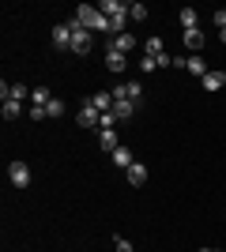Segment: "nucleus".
Instances as JSON below:
<instances>
[{"mask_svg":"<svg viewBox=\"0 0 226 252\" xmlns=\"http://www.w3.org/2000/svg\"><path fill=\"white\" fill-rule=\"evenodd\" d=\"M132 113H136V102H113V117L117 121H129Z\"/></svg>","mask_w":226,"mask_h":252,"instance_id":"nucleus-17","label":"nucleus"},{"mask_svg":"<svg viewBox=\"0 0 226 252\" xmlns=\"http://www.w3.org/2000/svg\"><path fill=\"white\" fill-rule=\"evenodd\" d=\"M129 15L132 19H147L151 11H147V4H129Z\"/></svg>","mask_w":226,"mask_h":252,"instance_id":"nucleus-22","label":"nucleus"},{"mask_svg":"<svg viewBox=\"0 0 226 252\" xmlns=\"http://www.w3.org/2000/svg\"><path fill=\"white\" fill-rule=\"evenodd\" d=\"M98 11H102L106 19H125V15H129V4H121V0H102Z\"/></svg>","mask_w":226,"mask_h":252,"instance_id":"nucleus-5","label":"nucleus"},{"mask_svg":"<svg viewBox=\"0 0 226 252\" xmlns=\"http://www.w3.org/2000/svg\"><path fill=\"white\" fill-rule=\"evenodd\" d=\"M200 252H215V249H200Z\"/></svg>","mask_w":226,"mask_h":252,"instance_id":"nucleus-30","label":"nucleus"},{"mask_svg":"<svg viewBox=\"0 0 226 252\" xmlns=\"http://www.w3.org/2000/svg\"><path fill=\"white\" fill-rule=\"evenodd\" d=\"M185 72H189V75H200V79H204V75H207L204 57H189V61H185Z\"/></svg>","mask_w":226,"mask_h":252,"instance_id":"nucleus-14","label":"nucleus"},{"mask_svg":"<svg viewBox=\"0 0 226 252\" xmlns=\"http://www.w3.org/2000/svg\"><path fill=\"white\" fill-rule=\"evenodd\" d=\"M223 87H226V72H207L204 75V91L215 94V91H223Z\"/></svg>","mask_w":226,"mask_h":252,"instance_id":"nucleus-12","label":"nucleus"},{"mask_svg":"<svg viewBox=\"0 0 226 252\" xmlns=\"http://www.w3.org/2000/svg\"><path fill=\"white\" fill-rule=\"evenodd\" d=\"M98 147L106 151V155H113V151L121 147V139H117V132H113V128H98Z\"/></svg>","mask_w":226,"mask_h":252,"instance_id":"nucleus-8","label":"nucleus"},{"mask_svg":"<svg viewBox=\"0 0 226 252\" xmlns=\"http://www.w3.org/2000/svg\"><path fill=\"white\" fill-rule=\"evenodd\" d=\"M125 173H129V185H132V189H143V185H147V166H143V162H132Z\"/></svg>","mask_w":226,"mask_h":252,"instance_id":"nucleus-10","label":"nucleus"},{"mask_svg":"<svg viewBox=\"0 0 226 252\" xmlns=\"http://www.w3.org/2000/svg\"><path fill=\"white\" fill-rule=\"evenodd\" d=\"M109 158H113V166H121V169H129L132 162H136V158H132V151H129V147H117V151H113V155H109Z\"/></svg>","mask_w":226,"mask_h":252,"instance_id":"nucleus-15","label":"nucleus"},{"mask_svg":"<svg viewBox=\"0 0 226 252\" xmlns=\"http://www.w3.org/2000/svg\"><path fill=\"white\" fill-rule=\"evenodd\" d=\"M132 49H136V38H132L129 31H125V34H117V38L109 42V53H121V57H129Z\"/></svg>","mask_w":226,"mask_h":252,"instance_id":"nucleus-7","label":"nucleus"},{"mask_svg":"<svg viewBox=\"0 0 226 252\" xmlns=\"http://www.w3.org/2000/svg\"><path fill=\"white\" fill-rule=\"evenodd\" d=\"M68 23H72V19H68ZM91 45H95V34L72 23V53H75V57H87V53H91Z\"/></svg>","mask_w":226,"mask_h":252,"instance_id":"nucleus-2","label":"nucleus"},{"mask_svg":"<svg viewBox=\"0 0 226 252\" xmlns=\"http://www.w3.org/2000/svg\"><path fill=\"white\" fill-rule=\"evenodd\" d=\"M72 23H75V27H83V31H91V34H106L109 31V19L95 8V4H79L75 15H72Z\"/></svg>","mask_w":226,"mask_h":252,"instance_id":"nucleus-1","label":"nucleus"},{"mask_svg":"<svg viewBox=\"0 0 226 252\" xmlns=\"http://www.w3.org/2000/svg\"><path fill=\"white\" fill-rule=\"evenodd\" d=\"M31 94H34V91L27 83H11V98H15V102H23V98H31Z\"/></svg>","mask_w":226,"mask_h":252,"instance_id":"nucleus-21","label":"nucleus"},{"mask_svg":"<svg viewBox=\"0 0 226 252\" xmlns=\"http://www.w3.org/2000/svg\"><path fill=\"white\" fill-rule=\"evenodd\" d=\"M125 64H129V57H121V53H109V49H106V68H109V72H125Z\"/></svg>","mask_w":226,"mask_h":252,"instance_id":"nucleus-16","label":"nucleus"},{"mask_svg":"<svg viewBox=\"0 0 226 252\" xmlns=\"http://www.w3.org/2000/svg\"><path fill=\"white\" fill-rule=\"evenodd\" d=\"M177 19H181L185 31H200V15H196L193 8H181V11H177Z\"/></svg>","mask_w":226,"mask_h":252,"instance_id":"nucleus-13","label":"nucleus"},{"mask_svg":"<svg viewBox=\"0 0 226 252\" xmlns=\"http://www.w3.org/2000/svg\"><path fill=\"white\" fill-rule=\"evenodd\" d=\"M0 113H4V121H15V117L23 113V102H15V98H8V102H4V109H0Z\"/></svg>","mask_w":226,"mask_h":252,"instance_id":"nucleus-19","label":"nucleus"},{"mask_svg":"<svg viewBox=\"0 0 226 252\" xmlns=\"http://www.w3.org/2000/svg\"><path fill=\"white\" fill-rule=\"evenodd\" d=\"M215 27H219V31H226V8L215 11Z\"/></svg>","mask_w":226,"mask_h":252,"instance_id":"nucleus-28","label":"nucleus"},{"mask_svg":"<svg viewBox=\"0 0 226 252\" xmlns=\"http://www.w3.org/2000/svg\"><path fill=\"white\" fill-rule=\"evenodd\" d=\"M75 125H83V128H102V113L91 105V98H83V105L75 109Z\"/></svg>","mask_w":226,"mask_h":252,"instance_id":"nucleus-3","label":"nucleus"},{"mask_svg":"<svg viewBox=\"0 0 226 252\" xmlns=\"http://www.w3.org/2000/svg\"><path fill=\"white\" fill-rule=\"evenodd\" d=\"M53 102V94H49V87H34V94H31V105H49Z\"/></svg>","mask_w":226,"mask_h":252,"instance_id":"nucleus-20","label":"nucleus"},{"mask_svg":"<svg viewBox=\"0 0 226 252\" xmlns=\"http://www.w3.org/2000/svg\"><path fill=\"white\" fill-rule=\"evenodd\" d=\"M53 45L57 49H72V23H57L53 27Z\"/></svg>","mask_w":226,"mask_h":252,"instance_id":"nucleus-6","label":"nucleus"},{"mask_svg":"<svg viewBox=\"0 0 226 252\" xmlns=\"http://www.w3.org/2000/svg\"><path fill=\"white\" fill-rule=\"evenodd\" d=\"M45 117H49L45 105H31V121H45Z\"/></svg>","mask_w":226,"mask_h":252,"instance_id":"nucleus-25","label":"nucleus"},{"mask_svg":"<svg viewBox=\"0 0 226 252\" xmlns=\"http://www.w3.org/2000/svg\"><path fill=\"white\" fill-rule=\"evenodd\" d=\"M162 53H166L162 49V38H147V42H143V57H155V61H159Z\"/></svg>","mask_w":226,"mask_h":252,"instance_id":"nucleus-18","label":"nucleus"},{"mask_svg":"<svg viewBox=\"0 0 226 252\" xmlns=\"http://www.w3.org/2000/svg\"><path fill=\"white\" fill-rule=\"evenodd\" d=\"M113 249H117V252H132V241H129V237H113Z\"/></svg>","mask_w":226,"mask_h":252,"instance_id":"nucleus-26","label":"nucleus"},{"mask_svg":"<svg viewBox=\"0 0 226 252\" xmlns=\"http://www.w3.org/2000/svg\"><path fill=\"white\" fill-rule=\"evenodd\" d=\"M140 72H159V61L155 57H140Z\"/></svg>","mask_w":226,"mask_h":252,"instance_id":"nucleus-23","label":"nucleus"},{"mask_svg":"<svg viewBox=\"0 0 226 252\" xmlns=\"http://www.w3.org/2000/svg\"><path fill=\"white\" fill-rule=\"evenodd\" d=\"M91 105H95L98 113H109V109H113V91H98V94H91Z\"/></svg>","mask_w":226,"mask_h":252,"instance_id":"nucleus-11","label":"nucleus"},{"mask_svg":"<svg viewBox=\"0 0 226 252\" xmlns=\"http://www.w3.org/2000/svg\"><path fill=\"white\" fill-rule=\"evenodd\" d=\"M8 181L15 185V189H27V185H31V166H27V162H11L8 166Z\"/></svg>","mask_w":226,"mask_h":252,"instance_id":"nucleus-4","label":"nucleus"},{"mask_svg":"<svg viewBox=\"0 0 226 252\" xmlns=\"http://www.w3.org/2000/svg\"><path fill=\"white\" fill-rule=\"evenodd\" d=\"M219 42H223V45H226V31H219Z\"/></svg>","mask_w":226,"mask_h":252,"instance_id":"nucleus-29","label":"nucleus"},{"mask_svg":"<svg viewBox=\"0 0 226 252\" xmlns=\"http://www.w3.org/2000/svg\"><path fill=\"white\" fill-rule=\"evenodd\" d=\"M102 128H117V117H113V109H109V113H102Z\"/></svg>","mask_w":226,"mask_h":252,"instance_id":"nucleus-27","label":"nucleus"},{"mask_svg":"<svg viewBox=\"0 0 226 252\" xmlns=\"http://www.w3.org/2000/svg\"><path fill=\"white\" fill-rule=\"evenodd\" d=\"M204 31H185V49H189V57H200V49H204Z\"/></svg>","mask_w":226,"mask_h":252,"instance_id":"nucleus-9","label":"nucleus"},{"mask_svg":"<svg viewBox=\"0 0 226 252\" xmlns=\"http://www.w3.org/2000/svg\"><path fill=\"white\" fill-rule=\"evenodd\" d=\"M45 109H49V117H65V102H61V98H53Z\"/></svg>","mask_w":226,"mask_h":252,"instance_id":"nucleus-24","label":"nucleus"}]
</instances>
